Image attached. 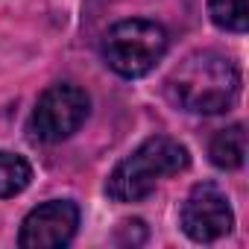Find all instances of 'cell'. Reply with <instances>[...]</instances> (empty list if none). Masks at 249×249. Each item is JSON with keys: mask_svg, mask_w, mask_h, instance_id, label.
Segmentation results:
<instances>
[{"mask_svg": "<svg viewBox=\"0 0 249 249\" xmlns=\"http://www.w3.org/2000/svg\"><path fill=\"white\" fill-rule=\"evenodd\" d=\"M211 21L226 33H243L249 24L246 0H208Z\"/></svg>", "mask_w": 249, "mask_h": 249, "instance_id": "obj_9", "label": "cell"}, {"mask_svg": "<svg viewBox=\"0 0 249 249\" xmlns=\"http://www.w3.org/2000/svg\"><path fill=\"white\" fill-rule=\"evenodd\" d=\"M164 53H167V30L147 18L120 21L103 38L106 65L126 79L150 73L164 59Z\"/></svg>", "mask_w": 249, "mask_h": 249, "instance_id": "obj_3", "label": "cell"}, {"mask_svg": "<svg viewBox=\"0 0 249 249\" xmlns=\"http://www.w3.org/2000/svg\"><path fill=\"white\" fill-rule=\"evenodd\" d=\"M208 156L214 167L237 170L246 161V126L243 123H231V126L220 129L208 144Z\"/></svg>", "mask_w": 249, "mask_h": 249, "instance_id": "obj_7", "label": "cell"}, {"mask_svg": "<svg viewBox=\"0 0 249 249\" xmlns=\"http://www.w3.org/2000/svg\"><path fill=\"white\" fill-rule=\"evenodd\" d=\"M240 94V68L220 50L185 56L167 76V97L191 114H220Z\"/></svg>", "mask_w": 249, "mask_h": 249, "instance_id": "obj_1", "label": "cell"}, {"mask_svg": "<svg viewBox=\"0 0 249 249\" xmlns=\"http://www.w3.org/2000/svg\"><path fill=\"white\" fill-rule=\"evenodd\" d=\"M88 111H91V100L79 85L56 82L38 97L30 117V132L44 144H59L71 138L88 120Z\"/></svg>", "mask_w": 249, "mask_h": 249, "instance_id": "obj_4", "label": "cell"}, {"mask_svg": "<svg viewBox=\"0 0 249 249\" xmlns=\"http://www.w3.org/2000/svg\"><path fill=\"white\" fill-rule=\"evenodd\" d=\"M188 161H191V156L179 141H173L167 135L147 138L138 150H132L111 170V176L106 182V194L117 202H141L144 196H150L156 191L159 182L182 173L188 167Z\"/></svg>", "mask_w": 249, "mask_h": 249, "instance_id": "obj_2", "label": "cell"}, {"mask_svg": "<svg viewBox=\"0 0 249 249\" xmlns=\"http://www.w3.org/2000/svg\"><path fill=\"white\" fill-rule=\"evenodd\" d=\"M79 226V208L71 199H50L33 208L18 231L21 249H59L68 246Z\"/></svg>", "mask_w": 249, "mask_h": 249, "instance_id": "obj_6", "label": "cell"}, {"mask_svg": "<svg viewBox=\"0 0 249 249\" xmlns=\"http://www.w3.org/2000/svg\"><path fill=\"white\" fill-rule=\"evenodd\" d=\"M33 179V167L24 156L0 150V199L21 194Z\"/></svg>", "mask_w": 249, "mask_h": 249, "instance_id": "obj_8", "label": "cell"}, {"mask_svg": "<svg viewBox=\"0 0 249 249\" xmlns=\"http://www.w3.org/2000/svg\"><path fill=\"white\" fill-rule=\"evenodd\" d=\"M179 220H182V231L191 240H196V243H211V240L229 234L231 226H234V214H231L229 196L214 182L194 185V191L182 202Z\"/></svg>", "mask_w": 249, "mask_h": 249, "instance_id": "obj_5", "label": "cell"}]
</instances>
